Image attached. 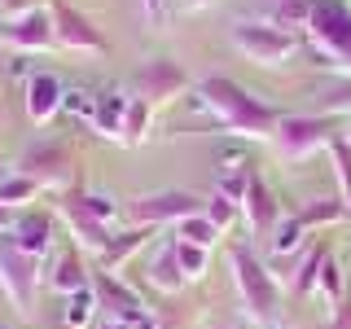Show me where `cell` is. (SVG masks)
I'll use <instances>...</instances> for the list:
<instances>
[{
	"label": "cell",
	"instance_id": "6da1fadb",
	"mask_svg": "<svg viewBox=\"0 0 351 329\" xmlns=\"http://www.w3.org/2000/svg\"><path fill=\"white\" fill-rule=\"evenodd\" d=\"M193 101L215 119L219 132H228V136H237V141H272L277 119H281L272 106H263L259 97H250L246 88L237 80H228V75H206V80L193 88Z\"/></svg>",
	"mask_w": 351,
	"mask_h": 329
},
{
	"label": "cell",
	"instance_id": "7a4b0ae2",
	"mask_svg": "<svg viewBox=\"0 0 351 329\" xmlns=\"http://www.w3.org/2000/svg\"><path fill=\"white\" fill-rule=\"evenodd\" d=\"M228 268H233L246 316L263 329H277L281 325V281L272 277V268L263 259H255V250L241 246V241L228 246Z\"/></svg>",
	"mask_w": 351,
	"mask_h": 329
},
{
	"label": "cell",
	"instance_id": "3957f363",
	"mask_svg": "<svg viewBox=\"0 0 351 329\" xmlns=\"http://www.w3.org/2000/svg\"><path fill=\"white\" fill-rule=\"evenodd\" d=\"M303 36L312 40V49L325 58V66L334 75H351V5L347 0H316Z\"/></svg>",
	"mask_w": 351,
	"mask_h": 329
},
{
	"label": "cell",
	"instance_id": "277c9868",
	"mask_svg": "<svg viewBox=\"0 0 351 329\" xmlns=\"http://www.w3.org/2000/svg\"><path fill=\"white\" fill-rule=\"evenodd\" d=\"M338 136H343L338 119L316 114V110H312V114H281L277 119V132H272V145H277L281 158L303 162V158H312V154L329 149Z\"/></svg>",
	"mask_w": 351,
	"mask_h": 329
},
{
	"label": "cell",
	"instance_id": "5b68a950",
	"mask_svg": "<svg viewBox=\"0 0 351 329\" xmlns=\"http://www.w3.org/2000/svg\"><path fill=\"white\" fill-rule=\"evenodd\" d=\"M27 180H36L40 189H53V193H66L75 189V171H80V162H75V149L66 145V141H31L27 149H22L18 167Z\"/></svg>",
	"mask_w": 351,
	"mask_h": 329
},
{
	"label": "cell",
	"instance_id": "8992f818",
	"mask_svg": "<svg viewBox=\"0 0 351 329\" xmlns=\"http://www.w3.org/2000/svg\"><path fill=\"white\" fill-rule=\"evenodd\" d=\"M40 259L22 255L14 246V237H0V290H5L9 307L22 316V321H31L36 316V299H40Z\"/></svg>",
	"mask_w": 351,
	"mask_h": 329
},
{
	"label": "cell",
	"instance_id": "52a82bcc",
	"mask_svg": "<svg viewBox=\"0 0 351 329\" xmlns=\"http://www.w3.org/2000/svg\"><path fill=\"white\" fill-rule=\"evenodd\" d=\"M228 40H233V49L241 58L259 62V66H281L294 58V49H299V36H290V31L272 27V22L263 18H237L233 27H228Z\"/></svg>",
	"mask_w": 351,
	"mask_h": 329
},
{
	"label": "cell",
	"instance_id": "ba28073f",
	"mask_svg": "<svg viewBox=\"0 0 351 329\" xmlns=\"http://www.w3.org/2000/svg\"><path fill=\"white\" fill-rule=\"evenodd\" d=\"M206 197L197 193H184V189H162V193H145V197H132L123 206L128 224H145V228H162V224H180V219H189L202 211Z\"/></svg>",
	"mask_w": 351,
	"mask_h": 329
},
{
	"label": "cell",
	"instance_id": "9c48e42d",
	"mask_svg": "<svg viewBox=\"0 0 351 329\" xmlns=\"http://www.w3.org/2000/svg\"><path fill=\"white\" fill-rule=\"evenodd\" d=\"M132 88H136L141 101H149V110H158V106H171V101H180V97L189 93V75H184L180 62H171V58H149L136 75H132Z\"/></svg>",
	"mask_w": 351,
	"mask_h": 329
},
{
	"label": "cell",
	"instance_id": "30bf717a",
	"mask_svg": "<svg viewBox=\"0 0 351 329\" xmlns=\"http://www.w3.org/2000/svg\"><path fill=\"white\" fill-rule=\"evenodd\" d=\"M49 14H53V31H58V44L71 53H84V58H101L110 49L101 27H97L88 14H80L75 5H66V0H49Z\"/></svg>",
	"mask_w": 351,
	"mask_h": 329
},
{
	"label": "cell",
	"instance_id": "8fae6325",
	"mask_svg": "<svg viewBox=\"0 0 351 329\" xmlns=\"http://www.w3.org/2000/svg\"><path fill=\"white\" fill-rule=\"evenodd\" d=\"M58 215L66 219V228H71V237H75V246H80V250H88V255H101V250L110 246V224H106V219H97V211L84 202V189H80V184L58 197Z\"/></svg>",
	"mask_w": 351,
	"mask_h": 329
},
{
	"label": "cell",
	"instance_id": "7c38bea8",
	"mask_svg": "<svg viewBox=\"0 0 351 329\" xmlns=\"http://www.w3.org/2000/svg\"><path fill=\"white\" fill-rule=\"evenodd\" d=\"M93 294H97V307L114 321H141L145 316V303L141 294L132 290L128 281H119V272H106V268H93Z\"/></svg>",
	"mask_w": 351,
	"mask_h": 329
},
{
	"label": "cell",
	"instance_id": "4fadbf2b",
	"mask_svg": "<svg viewBox=\"0 0 351 329\" xmlns=\"http://www.w3.org/2000/svg\"><path fill=\"white\" fill-rule=\"evenodd\" d=\"M241 215H246V224H250V233L255 237H272V228L281 224V202H277V193L268 189V180L255 171L250 175V184H246V197H241Z\"/></svg>",
	"mask_w": 351,
	"mask_h": 329
},
{
	"label": "cell",
	"instance_id": "5bb4252c",
	"mask_svg": "<svg viewBox=\"0 0 351 329\" xmlns=\"http://www.w3.org/2000/svg\"><path fill=\"white\" fill-rule=\"evenodd\" d=\"M5 40L14 44L18 53H49L53 44H58L53 14L36 9V14H27V18H18V22H5Z\"/></svg>",
	"mask_w": 351,
	"mask_h": 329
},
{
	"label": "cell",
	"instance_id": "9a60e30c",
	"mask_svg": "<svg viewBox=\"0 0 351 329\" xmlns=\"http://www.w3.org/2000/svg\"><path fill=\"white\" fill-rule=\"evenodd\" d=\"M14 246L22 250V255H31V259H49V250H53V215L49 211H22L18 215V224H14Z\"/></svg>",
	"mask_w": 351,
	"mask_h": 329
},
{
	"label": "cell",
	"instance_id": "2e32d148",
	"mask_svg": "<svg viewBox=\"0 0 351 329\" xmlns=\"http://www.w3.org/2000/svg\"><path fill=\"white\" fill-rule=\"evenodd\" d=\"M62 101H66V88H62V80L58 75H49V71H36L27 80V119L36 127H44L53 114L62 110Z\"/></svg>",
	"mask_w": 351,
	"mask_h": 329
},
{
	"label": "cell",
	"instance_id": "e0dca14e",
	"mask_svg": "<svg viewBox=\"0 0 351 329\" xmlns=\"http://www.w3.org/2000/svg\"><path fill=\"white\" fill-rule=\"evenodd\" d=\"M154 233H158V228H145V224H128L123 233L119 237H110V246L101 250V255H97V268H106V272H119L123 268V263L136 255L141 246H145V241H154Z\"/></svg>",
	"mask_w": 351,
	"mask_h": 329
},
{
	"label": "cell",
	"instance_id": "ac0fdd59",
	"mask_svg": "<svg viewBox=\"0 0 351 329\" xmlns=\"http://www.w3.org/2000/svg\"><path fill=\"white\" fill-rule=\"evenodd\" d=\"M145 281H149V290H158V294H180L184 290V272H180V263H176L171 241H162L158 255H149Z\"/></svg>",
	"mask_w": 351,
	"mask_h": 329
},
{
	"label": "cell",
	"instance_id": "d6986e66",
	"mask_svg": "<svg viewBox=\"0 0 351 329\" xmlns=\"http://www.w3.org/2000/svg\"><path fill=\"white\" fill-rule=\"evenodd\" d=\"M84 285H93V268L80 259V246H75V250H66V255L58 259V268H53V277H49V290L66 299V294L84 290Z\"/></svg>",
	"mask_w": 351,
	"mask_h": 329
},
{
	"label": "cell",
	"instance_id": "ffe728a7",
	"mask_svg": "<svg viewBox=\"0 0 351 329\" xmlns=\"http://www.w3.org/2000/svg\"><path fill=\"white\" fill-rule=\"evenodd\" d=\"M123 119H128V97L123 93H97V114L93 127L106 141H123Z\"/></svg>",
	"mask_w": 351,
	"mask_h": 329
},
{
	"label": "cell",
	"instance_id": "44dd1931",
	"mask_svg": "<svg viewBox=\"0 0 351 329\" xmlns=\"http://www.w3.org/2000/svg\"><path fill=\"white\" fill-rule=\"evenodd\" d=\"M312 9L316 0H268V14H263V22H272V27L281 31H307V22H312Z\"/></svg>",
	"mask_w": 351,
	"mask_h": 329
},
{
	"label": "cell",
	"instance_id": "7402d4cb",
	"mask_svg": "<svg viewBox=\"0 0 351 329\" xmlns=\"http://www.w3.org/2000/svg\"><path fill=\"white\" fill-rule=\"evenodd\" d=\"M294 219L312 233V228H334V224H343V219H351V215H347L343 197H316V202H307Z\"/></svg>",
	"mask_w": 351,
	"mask_h": 329
},
{
	"label": "cell",
	"instance_id": "603a6c76",
	"mask_svg": "<svg viewBox=\"0 0 351 329\" xmlns=\"http://www.w3.org/2000/svg\"><path fill=\"white\" fill-rule=\"evenodd\" d=\"M97 294H93V285H84V290H75V294H66V307H62V325L66 329H88L97 321Z\"/></svg>",
	"mask_w": 351,
	"mask_h": 329
},
{
	"label": "cell",
	"instance_id": "cb8c5ba5",
	"mask_svg": "<svg viewBox=\"0 0 351 329\" xmlns=\"http://www.w3.org/2000/svg\"><path fill=\"white\" fill-rule=\"evenodd\" d=\"M303 237H307V228L299 224V219H281L277 228H272V237H268V250H272V259H285V255H299L303 250Z\"/></svg>",
	"mask_w": 351,
	"mask_h": 329
},
{
	"label": "cell",
	"instance_id": "d4e9b609",
	"mask_svg": "<svg viewBox=\"0 0 351 329\" xmlns=\"http://www.w3.org/2000/svg\"><path fill=\"white\" fill-rule=\"evenodd\" d=\"M171 233L180 237V241H189V246H202V250H211L215 241L224 237V233H219V228H215V224H211V219H206L202 211H197V215H189V219H180V224H176Z\"/></svg>",
	"mask_w": 351,
	"mask_h": 329
},
{
	"label": "cell",
	"instance_id": "484cf974",
	"mask_svg": "<svg viewBox=\"0 0 351 329\" xmlns=\"http://www.w3.org/2000/svg\"><path fill=\"white\" fill-rule=\"evenodd\" d=\"M325 259H329V246H325V241H316V246L303 255L299 272L290 277V290H294V294H312V290H316V277H321V263H325Z\"/></svg>",
	"mask_w": 351,
	"mask_h": 329
},
{
	"label": "cell",
	"instance_id": "4316f807",
	"mask_svg": "<svg viewBox=\"0 0 351 329\" xmlns=\"http://www.w3.org/2000/svg\"><path fill=\"white\" fill-rule=\"evenodd\" d=\"M171 250H176V263H180L184 281H202L206 277V268H211V250L189 246V241H180V237H171Z\"/></svg>",
	"mask_w": 351,
	"mask_h": 329
},
{
	"label": "cell",
	"instance_id": "83f0119b",
	"mask_svg": "<svg viewBox=\"0 0 351 329\" xmlns=\"http://www.w3.org/2000/svg\"><path fill=\"white\" fill-rule=\"evenodd\" d=\"M36 193H40V184H36V180H27L22 171H9L5 180H0V202L14 206V211H27V206L36 202Z\"/></svg>",
	"mask_w": 351,
	"mask_h": 329
},
{
	"label": "cell",
	"instance_id": "f1b7e54d",
	"mask_svg": "<svg viewBox=\"0 0 351 329\" xmlns=\"http://www.w3.org/2000/svg\"><path fill=\"white\" fill-rule=\"evenodd\" d=\"M149 101H141V97H128V119H123V141L119 145H141L149 132Z\"/></svg>",
	"mask_w": 351,
	"mask_h": 329
},
{
	"label": "cell",
	"instance_id": "f546056e",
	"mask_svg": "<svg viewBox=\"0 0 351 329\" xmlns=\"http://www.w3.org/2000/svg\"><path fill=\"white\" fill-rule=\"evenodd\" d=\"M316 294H321V299H329L334 307L347 299V281H343V268H338V259H334V255L321 263V277H316Z\"/></svg>",
	"mask_w": 351,
	"mask_h": 329
},
{
	"label": "cell",
	"instance_id": "4dcf8cb0",
	"mask_svg": "<svg viewBox=\"0 0 351 329\" xmlns=\"http://www.w3.org/2000/svg\"><path fill=\"white\" fill-rule=\"evenodd\" d=\"M202 215L206 219H211V224L219 228V233H228V228H233L237 224V215H241V206L233 202V197H224V193H211V197H206V202H202Z\"/></svg>",
	"mask_w": 351,
	"mask_h": 329
},
{
	"label": "cell",
	"instance_id": "1f68e13d",
	"mask_svg": "<svg viewBox=\"0 0 351 329\" xmlns=\"http://www.w3.org/2000/svg\"><path fill=\"white\" fill-rule=\"evenodd\" d=\"M316 114H329V119L347 114L351 119V75H343V84H338V88H329V93L316 97Z\"/></svg>",
	"mask_w": 351,
	"mask_h": 329
},
{
	"label": "cell",
	"instance_id": "d6a6232c",
	"mask_svg": "<svg viewBox=\"0 0 351 329\" xmlns=\"http://www.w3.org/2000/svg\"><path fill=\"white\" fill-rule=\"evenodd\" d=\"M329 158H334V171H338V197H343V206H347V215H351V145L343 136L334 141V145H329Z\"/></svg>",
	"mask_w": 351,
	"mask_h": 329
},
{
	"label": "cell",
	"instance_id": "836d02e7",
	"mask_svg": "<svg viewBox=\"0 0 351 329\" xmlns=\"http://www.w3.org/2000/svg\"><path fill=\"white\" fill-rule=\"evenodd\" d=\"M71 114H80V119H88L93 123V114H97V97L93 93H66V101H62Z\"/></svg>",
	"mask_w": 351,
	"mask_h": 329
},
{
	"label": "cell",
	"instance_id": "e575fe53",
	"mask_svg": "<svg viewBox=\"0 0 351 329\" xmlns=\"http://www.w3.org/2000/svg\"><path fill=\"white\" fill-rule=\"evenodd\" d=\"M141 9H145L149 27H167V18H171V0H141Z\"/></svg>",
	"mask_w": 351,
	"mask_h": 329
},
{
	"label": "cell",
	"instance_id": "d590c367",
	"mask_svg": "<svg viewBox=\"0 0 351 329\" xmlns=\"http://www.w3.org/2000/svg\"><path fill=\"white\" fill-rule=\"evenodd\" d=\"M329 329H351V294L334 307V321H329Z\"/></svg>",
	"mask_w": 351,
	"mask_h": 329
},
{
	"label": "cell",
	"instance_id": "8d00e7d4",
	"mask_svg": "<svg viewBox=\"0 0 351 329\" xmlns=\"http://www.w3.org/2000/svg\"><path fill=\"white\" fill-rule=\"evenodd\" d=\"M18 215H22V211H14V206H5V202H0V237H5V233H14Z\"/></svg>",
	"mask_w": 351,
	"mask_h": 329
},
{
	"label": "cell",
	"instance_id": "74e56055",
	"mask_svg": "<svg viewBox=\"0 0 351 329\" xmlns=\"http://www.w3.org/2000/svg\"><path fill=\"white\" fill-rule=\"evenodd\" d=\"M211 0H176L171 5V14H197V9H206Z\"/></svg>",
	"mask_w": 351,
	"mask_h": 329
},
{
	"label": "cell",
	"instance_id": "f35d334b",
	"mask_svg": "<svg viewBox=\"0 0 351 329\" xmlns=\"http://www.w3.org/2000/svg\"><path fill=\"white\" fill-rule=\"evenodd\" d=\"M132 329H162V325H158V316H149V312H145L141 321H132Z\"/></svg>",
	"mask_w": 351,
	"mask_h": 329
},
{
	"label": "cell",
	"instance_id": "ab89813d",
	"mask_svg": "<svg viewBox=\"0 0 351 329\" xmlns=\"http://www.w3.org/2000/svg\"><path fill=\"white\" fill-rule=\"evenodd\" d=\"M101 329H132V321H114V316H106Z\"/></svg>",
	"mask_w": 351,
	"mask_h": 329
},
{
	"label": "cell",
	"instance_id": "60d3db41",
	"mask_svg": "<svg viewBox=\"0 0 351 329\" xmlns=\"http://www.w3.org/2000/svg\"><path fill=\"white\" fill-rule=\"evenodd\" d=\"M5 175H9V162H5V154H0V180H5Z\"/></svg>",
	"mask_w": 351,
	"mask_h": 329
},
{
	"label": "cell",
	"instance_id": "b9f144b4",
	"mask_svg": "<svg viewBox=\"0 0 351 329\" xmlns=\"http://www.w3.org/2000/svg\"><path fill=\"white\" fill-rule=\"evenodd\" d=\"M343 141H347V145H351V119H347V127H343Z\"/></svg>",
	"mask_w": 351,
	"mask_h": 329
},
{
	"label": "cell",
	"instance_id": "7bdbcfd3",
	"mask_svg": "<svg viewBox=\"0 0 351 329\" xmlns=\"http://www.w3.org/2000/svg\"><path fill=\"white\" fill-rule=\"evenodd\" d=\"M0 40H5V18H0Z\"/></svg>",
	"mask_w": 351,
	"mask_h": 329
},
{
	"label": "cell",
	"instance_id": "ee69618b",
	"mask_svg": "<svg viewBox=\"0 0 351 329\" xmlns=\"http://www.w3.org/2000/svg\"><path fill=\"white\" fill-rule=\"evenodd\" d=\"M277 329H281V325H277ZM307 329H321V325H307Z\"/></svg>",
	"mask_w": 351,
	"mask_h": 329
}]
</instances>
